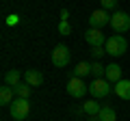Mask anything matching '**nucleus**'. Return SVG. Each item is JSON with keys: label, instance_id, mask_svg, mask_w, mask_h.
<instances>
[{"label": "nucleus", "instance_id": "f257e3e1", "mask_svg": "<svg viewBox=\"0 0 130 121\" xmlns=\"http://www.w3.org/2000/svg\"><path fill=\"white\" fill-rule=\"evenodd\" d=\"M9 110H11V117L15 121H26V117L30 115V102L26 97H15L9 104Z\"/></svg>", "mask_w": 130, "mask_h": 121}, {"label": "nucleus", "instance_id": "f03ea898", "mask_svg": "<svg viewBox=\"0 0 130 121\" xmlns=\"http://www.w3.org/2000/svg\"><path fill=\"white\" fill-rule=\"evenodd\" d=\"M106 54H111V56H124L126 54V50H128V43H126V39L121 37V35H111V37L106 39Z\"/></svg>", "mask_w": 130, "mask_h": 121}, {"label": "nucleus", "instance_id": "7ed1b4c3", "mask_svg": "<svg viewBox=\"0 0 130 121\" xmlns=\"http://www.w3.org/2000/svg\"><path fill=\"white\" fill-rule=\"evenodd\" d=\"M111 26H113V30H115L117 35L128 33L130 30V15L126 13V11H115V13L111 15Z\"/></svg>", "mask_w": 130, "mask_h": 121}, {"label": "nucleus", "instance_id": "20e7f679", "mask_svg": "<svg viewBox=\"0 0 130 121\" xmlns=\"http://www.w3.org/2000/svg\"><path fill=\"white\" fill-rule=\"evenodd\" d=\"M70 58H72V52L65 43H59L52 50V65L54 67H67L70 65Z\"/></svg>", "mask_w": 130, "mask_h": 121}, {"label": "nucleus", "instance_id": "39448f33", "mask_svg": "<svg viewBox=\"0 0 130 121\" xmlns=\"http://www.w3.org/2000/svg\"><path fill=\"white\" fill-rule=\"evenodd\" d=\"M65 91H67V95L80 99V97H85V93L89 91V87L85 84L83 78H74V76H72V78L67 80V84H65Z\"/></svg>", "mask_w": 130, "mask_h": 121}, {"label": "nucleus", "instance_id": "423d86ee", "mask_svg": "<svg viewBox=\"0 0 130 121\" xmlns=\"http://www.w3.org/2000/svg\"><path fill=\"white\" fill-rule=\"evenodd\" d=\"M111 91H113L111 82H108V80H104V78H95L91 84H89V93H91L95 99H98V97H106Z\"/></svg>", "mask_w": 130, "mask_h": 121}, {"label": "nucleus", "instance_id": "0eeeda50", "mask_svg": "<svg viewBox=\"0 0 130 121\" xmlns=\"http://www.w3.org/2000/svg\"><path fill=\"white\" fill-rule=\"evenodd\" d=\"M106 24H111V15L106 13V9H95L89 15V26L91 28H100V30H102Z\"/></svg>", "mask_w": 130, "mask_h": 121}, {"label": "nucleus", "instance_id": "6e6552de", "mask_svg": "<svg viewBox=\"0 0 130 121\" xmlns=\"http://www.w3.org/2000/svg\"><path fill=\"white\" fill-rule=\"evenodd\" d=\"M85 41L89 43L91 48H98V46H106V37L100 28H89L85 33Z\"/></svg>", "mask_w": 130, "mask_h": 121}, {"label": "nucleus", "instance_id": "1a4fd4ad", "mask_svg": "<svg viewBox=\"0 0 130 121\" xmlns=\"http://www.w3.org/2000/svg\"><path fill=\"white\" fill-rule=\"evenodd\" d=\"M24 80H26V84H30V87H41L43 84V74L39 69H26L24 71Z\"/></svg>", "mask_w": 130, "mask_h": 121}, {"label": "nucleus", "instance_id": "9d476101", "mask_svg": "<svg viewBox=\"0 0 130 121\" xmlns=\"http://www.w3.org/2000/svg\"><path fill=\"white\" fill-rule=\"evenodd\" d=\"M113 91L117 93V97L126 99V102H130V80H119V82L113 87Z\"/></svg>", "mask_w": 130, "mask_h": 121}, {"label": "nucleus", "instance_id": "9b49d317", "mask_svg": "<svg viewBox=\"0 0 130 121\" xmlns=\"http://www.w3.org/2000/svg\"><path fill=\"white\" fill-rule=\"evenodd\" d=\"M106 80L111 84H117L121 80V67L117 65V63H111V65H106Z\"/></svg>", "mask_w": 130, "mask_h": 121}, {"label": "nucleus", "instance_id": "f8f14e48", "mask_svg": "<svg viewBox=\"0 0 130 121\" xmlns=\"http://www.w3.org/2000/svg\"><path fill=\"white\" fill-rule=\"evenodd\" d=\"M13 95H15V91H13V87H9V84H5V87L0 89V104L2 106H9L11 102H13Z\"/></svg>", "mask_w": 130, "mask_h": 121}, {"label": "nucleus", "instance_id": "ddd939ff", "mask_svg": "<svg viewBox=\"0 0 130 121\" xmlns=\"http://www.w3.org/2000/svg\"><path fill=\"white\" fill-rule=\"evenodd\" d=\"M100 110H102V106H100L95 99H89V102L83 104V112H85L87 117H95V115H100Z\"/></svg>", "mask_w": 130, "mask_h": 121}, {"label": "nucleus", "instance_id": "4468645a", "mask_svg": "<svg viewBox=\"0 0 130 121\" xmlns=\"http://www.w3.org/2000/svg\"><path fill=\"white\" fill-rule=\"evenodd\" d=\"M74 78H83L85 80V76H91V63H78V65H76V69H74Z\"/></svg>", "mask_w": 130, "mask_h": 121}, {"label": "nucleus", "instance_id": "2eb2a0df", "mask_svg": "<svg viewBox=\"0 0 130 121\" xmlns=\"http://www.w3.org/2000/svg\"><path fill=\"white\" fill-rule=\"evenodd\" d=\"M24 74H20L18 69H9L5 74V84H9V87H15V84H20V80H22Z\"/></svg>", "mask_w": 130, "mask_h": 121}, {"label": "nucleus", "instance_id": "dca6fc26", "mask_svg": "<svg viewBox=\"0 0 130 121\" xmlns=\"http://www.w3.org/2000/svg\"><path fill=\"white\" fill-rule=\"evenodd\" d=\"M98 117H100L102 121H117V112H115V108L108 106V104H106V106H102V110H100V115H98Z\"/></svg>", "mask_w": 130, "mask_h": 121}, {"label": "nucleus", "instance_id": "f3484780", "mask_svg": "<svg viewBox=\"0 0 130 121\" xmlns=\"http://www.w3.org/2000/svg\"><path fill=\"white\" fill-rule=\"evenodd\" d=\"M13 91H15V97H26L28 99V95H30V84L20 82V84H15V87H13Z\"/></svg>", "mask_w": 130, "mask_h": 121}, {"label": "nucleus", "instance_id": "a211bd4d", "mask_svg": "<svg viewBox=\"0 0 130 121\" xmlns=\"http://www.w3.org/2000/svg\"><path fill=\"white\" fill-rule=\"evenodd\" d=\"M91 76H93V78H102V76H106V67H104L100 61L91 63Z\"/></svg>", "mask_w": 130, "mask_h": 121}, {"label": "nucleus", "instance_id": "6ab92c4d", "mask_svg": "<svg viewBox=\"0 0 130 121\" xmlns=\"http://www.w3.org/2000/svg\"><path fill=\"white\" fill-rule=\"evenodd\" d=\"M59 35H63V37L72 35V26H70V22H61V24H59Z\"/></svg>", "mask_w": 130, "mask_h": 121}, {"label": "nucleus", "instance_id": "aec40b11", "mask_svg": "<svg viewBox=\"0 0 130 121\" xmlns=\"http://www.w3.org/2000/svg\"><path fill=\"white\" fill-rule=\"evenodd\" d=\"M104 54H106V48H104V46H98V48H91V56H93V58H102Z\"/></svg>", "mask_w": 130, "mask_h": 121}, {"label": "nucleus", "instance_id": "412c9836", "mask_svg": "<svg viewBox=\"0 0 130 121\" xmlns=\"http://www.w3.org/2000/svg\"><path fill=\"white\" fill-rule=\"evenodd\" d=\"M100 5H102V9H115L117 7V0H100Z\"/></svg>", "mask_w": 130, "mask_h": 121}, {"label": "nucleus", "instance_id": "4be33fe9", "mask_svg": "<svg viewBox=\"0 0 130 121\" xmlns=\"http://www.w3.org/2000/svg\"><path fill=\"white\" fill-rule=\"evenodd\" d=\"M20 22V15H9V17H7V26H15V24H18Z\"/></svg>", "mask_w": 130, "mask_h": 121}, {"label": "nucleus", "instance_id": "5701e85b", "mask_svg": "<svg viewBox=\"0 0 130 121\" xmlns=\"http://www.w3.org/2000/svg\"><path fill=\"white\" fill-rule=\"evenodd\" d=\"M67 17H70V11H67V9H61V22H67Z\"/></svg>", "mask_w": 130, "mask_h": 121}, {"label": "nucleus", "instance_id": "b1692460", "mask_svg": "<svg viewBox=\"0 0 130 121\" xmlns=\"http://www.w3.org/2000/svg\"><path fill=\"white\" fill-rule=\"evenodd\" d=\"M87 121H102V119H100V117H98V115H95V117H89V119H87Z\"/></svg>", "mask_w": 130, "mask_h": 121}]
</instances>
